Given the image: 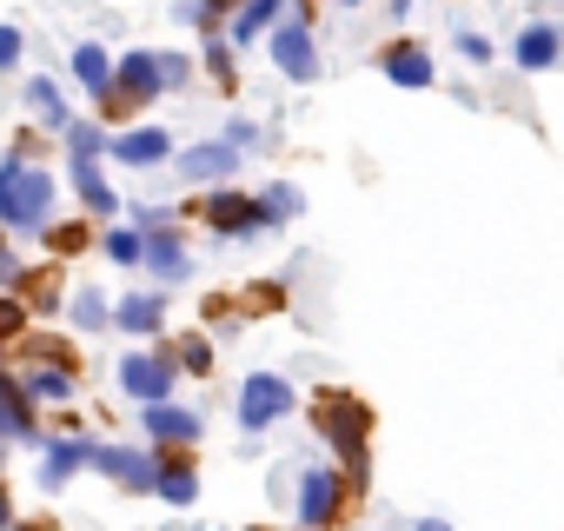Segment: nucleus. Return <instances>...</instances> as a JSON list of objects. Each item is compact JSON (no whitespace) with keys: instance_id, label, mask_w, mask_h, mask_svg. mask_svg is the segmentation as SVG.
I'll return each instance as SVG.
<instances>
[{"instance_id":"nucleus-1","label":"nucleus","mask_w":564,"mask_h":531,"mask_svg":"<svg viewBox=\"0 0 564 531\" xmlns=\"http://www.w3.org/2000/svg\"><path fill=\"white\" fill-rule=\"evenodd\" d=\"M313 425H319V438L346 458V478H352V491H366V438H372V405L366 399H352V392H319L313 399Z\"/></svg>"},{"instance_id":"nucleus-2","label":"nucleus","mask_w":564,"mask_h":531,"mask_svg":"<svg viewBox=\"0 0 564 531\" xmlns=\"http://www.w3.org/2000/svg\"><path fill=\"white\" fill-rule=\"evenodd\" d=\"M47 213H54V180L41 166H21V160L0 166V219L8 226H47Z\"/></svg>"},{"instance_id":"nucleus-3","label":"nucleus","mask_w":564,"mask_h":531,"mask_svg":"<svg viewBox=\"0 0 564 531\" xmlns=\"http://www.w3.org/2000/svg\"><path fill=\"white\" fill-rule=\"evenodd\" d=\"M346 491H352V478H339V472H300V524L333 531L346 511Z\"/></svg>"},{"instance_id":"nucleus-4","label":"nucleus","mask_w":564,"mask_h":531,"mask_svg":"<svg viewBox=\"0 0 564 531\" xmlns=\"http://www.w3.org/2000/svg\"><path fill=\"white\" fill-rule=\"evenodd\" d=\"M293 412V386L279 379V372H252L246 379V392H239V425L246 432H265V425H279Z\"/></svg>"},{"instance_id":"nucleus-5","label":"nucleus","mask_w":564,"mask_h":531,"mask_svg":"<svg viewBox=\"0 0 564 531\" xmlns=\"http://www.w3.org/2000/svg\"><path fill=\"white\" fill-rule=\"evenodd\" d=\"M94 465L127 491H160V465L147 452H133V445H94Z\"/></svg>"},{"instance_id":"nucleus-6","label":"nucleus","mask_w":564,"mask_h":531,"mask_svg":"<svg viewBox=\"0 0 564 531\" xmlns=\"http://www.w3.org/2000/svg\"><path fill=\"white\" fill-rule=\"evenodd\" d=\"M160 87H166L160 54H127V61H120V74H113V100H127V107H147Z\"/></svg>"},{"instance_id":"nucleus-7","label":"nucleus","mask_w":564,"mask_h":531,"mask_svg":"<svg viewBox=\"0 0 564 531\" xmlns=\"http://www.w3.org/2000/svg\"><path fill=\"white\" fill-rule=\"evenodd\" d=\"M173 379H180V372H173V359H140V353H133V359L120 366V386H127L140 405H166Z\"/></svg>"},{"instance_id":"nucleus-8","label":"nucleus","mask_w":564,"mask_h":531,"mask_svg":"<svg viewBox=\"0 0 564 531\" xmlns=\"http://www.w3.org/2000/svg\"><path fill=\"white\" fill-rule=\"evenodd\" d=\"M272 61H279V74H286V80H313V74H319V61H313V34H306L300 21L272 34Z\"/></svg>"},{"instance_id":"nucleus-9","label":"nucleus","mask_w":564,"mask_h":531,"mask_svg":"<svg viewBox=\"0 0 564 531\" xmlns=\"http://www.w3.org/2000/svg\"><path fill=\"white\" fill-rule=\"evenodd\" d=\"M379 67H386V80H392V87H432V80H438L432 54H425V47H412V41L386 47V54H379Z\"/></svg>"},{"instance_id":"nucleus-10","label":"nucleus","mask_w":564,"mask_h":531,"mask_svg":"<svg viewBox=\"0 0 564 531\" xmlns=\"http://www.w3.org/2000/svg\"><path fill=\"white\" fill-rule=\"evenodd\" d=\"M206 226L213 232H252V226H265V206L246 199V193H213L206 199Z\"/></svg>"},{"instance_id":"nucleus-11","label":"nucleus","mask_w":564,"mask_h":531,"mask_svg":"<svg viewBox=\"0 0 564 531\" xmlns=\"http://www.w3.org/2000/svg\"><path fill=\"white\" fill-rule=\"evenodd\" d=\"M511 54H518V67H524V74H538V67H557V54H564V34H557V28H524Z\"/></svg>"},{"instance_id":"nucleus-12","label":"nucleus","mask_w":564,"mask_h":531,"mask_svg":"<svg viewBox=\"0 0 564 531\" xmlns=\"http://www.w3.org/2000/svg\"><path fill=\"white\" fill-rule=\"evenodd\" d=\"M180 166H186V180H226L239 166V147L232 140H213V147H193Z\"/></svg>"},{"instance_id":"nucleus-13","label":"nucleus","mask_w":564,"mask_h":531,"mask_svg":"<svg viewBox=\"0 0 564 531\" xmlns=\"http://www.w3.org/2000/svg\"><path fill=\"white\" fill-rule=\"evenodd\" d=\"M147 432H153L160 445H193V438H199V419L180 412V405H147Z\"/></svg>"},{"instance_id":"nucleus-14","label":"nucleus","mask_w":564,"mask_h":531,"mask_svg":"<svg viewBox=\"0 0 564 531\" xmlns=\"http://www.w3.org/2000/svg\"><path fill=\"white\" fill-rule=\"evenodd\" d=\"M166 153H173V140H166L160 127H140V133L113 140V160H127V166H153V160H166Z\"/></svg>"},{"instance_id":"nucleus-15","label":"nucleus","mask_w":564,"mask_h":531,"mask_svg":"<svg viewBox=\"0 0 564 531\" xmlns=\"http://www.w3.org/2000/svg\"><path fill=\"white\" fill-rule=\"evenodd\" d=\"M0 432H8V438H28L34 432V412H28V386L21 379H0Z\"/></svg>"},{"instance_id":"nucleus-16","label":"nucleus","mask_w":564,"mask_h":531,"mask_svg":"<svg viewBox=\"0 0 564 531\" xmlns=\"http://www.w3.org/2000/svg\"><path fill=\"white\" fill-rule=\"evenodd\" d=\"M147 266H153L160 280H180V273H186V252H180V239H173L166 226H153V232H147Z\"/></svg>"},{"instance_id":"nucleus-17","label":"nucleus","mask_w":564,"mask_h":531,"mask_svg":"<svg viewBox=\"0 0 564 531\" xmlns=\"http://www.w3.org/2000/svg\"><path fill=\"white\" fill-rule=\"evenodd\" d=\"M279 8H286V0H246V8L232 14V41H252V34H265V28L279 21Z\"/></svg>"},{"instance_id":"nucleus-18","label":"nucleus","mask_w":564,"mask_h":531,"mask_svg":"<svg viewBox=\"0 0 564 531\" xmlns=\"http://www.w3.org/2000/svg\"><path fill=\"white\" fill-rule=\"evenodd\" d=\"M80 465H94V445H80V438H67V445H54L47 452V485H67Z\"/></svg>"},{"instance_id":"nucleus-19","label":"nucleus","mask_w":564,"mask_h":531,"mask_svg":"<svg viewBox=\"0 0 564 531\" xmlns=\"http://www.w3.org/2000/svg\"><path fill=\"white\" fill-rule=\"evenodd\" d=\"M74 74H80L94 94H113V67H107V47H94V41H87V47L74 54Z\"/></svg>"},{"instance_id":"nucleus-20","label":"nucleus","mask_w":564,"mask_h":531,"mask_svg":"<svg viewBox=\"0 0 564 531\" xmlns=\"http://www.w3.org/2000/svg\"><path fill=\"white\" fill-rule=\"evenodd\" d=\"M74 186H80L87 213H113V193H107V180H100V166H94V160H74Z\"/></svg>"},{"instance_id":"nucleus-21","label":"nucleus","mask_w":564,"mask_h":531,"mask_svg":"<svg viewBox=\"0 0 564 531\" xmlns=\"http://www.w3.org/2000/svg\"><path fill=\"white\" fill-rule=\"evenodd\" d=\"M160 313H166V306H160L153 293H133V300H120V319H113V326H127V333H153Z\"/></svg>"},{"instance_id":"nucleus-22","label":"nucleus","mask_w":564,"mask_h":531,"mask_svg":"<svg viewBox=\"0 0 564 531\" xmlns=\"http://www.w3.org/2000/svg\"><path fill=\"white\" fill-rule=\"evenodd\" d=\"M160 491H166L173 505H193V491H199L193 465H186V458H166V465H160Z\"/></svg>"},{"instance_id":"nucleus-23","label":"nucleus","mask_w":564,"mask_h":531,"mask_svg":"<svg viewBox=\"0 0 564 531\" xmlns=\"http://www.w3.org/2000/svg\"><path fill=\"white\" fill-rule=\"evenodd\" d=\"M28 392H41V399H67L74 392V379H67V366H28Z\"/></svg>"},{"instance_id":"nucleus-24","label":"nucleus","mask_w":564,"mask_h":531,"mask_svg":"<svg viewBox=\"0 0 564 531\" xmlns=\"http://www.w3.org/2000/svg\"><path fill=\"white\" fill-rule=\"evenodd\" d=\"M28 107H34L47 127H67V107H61V94H54L47 80H34V87H28Z\"/></svg>"},{"instance_id":"nucleus-25","label":"nucleus","mask_w":564,"mask_h":531,"mask_svg":"<svg viewBox=\"0 0 564 531\" xmlns=\"http://www.w3.org/2000/svg\"><path fill=\"white\" fill-rule=\"evenodd\" d=\"M259 206H265V226H272V219H293V206H300V193H293V186H272V193H265Z\"/></svg>"},{"instance_id":"nucleus-26","label":"nucleus","mask_w":564,"mask_h":531,"mask_svg":"<svg viewBox=\"0 0 564 531\" xmlns=\"http://www.w3.org/2000/svg\"><path fill=\"white\" fill-rule=\"evenodd\" d=\"M107 252H113L120 266H127V259H147V232H113V239H107Z\"/></svg>"},{"instance_id":"nucleus-27","label":"nucleus","mask_w":564,"mask_h":531,"mask_svg":"<svg viewBox=\"0 0 564 531\" xmlns=\"http://www.w3.org/2000/svg\"><path fill=\"white\" fill-rule=\"evenodd\" d=\"M74 319H80V326H107V300H100V293H80V300H74Z\"/></svg>"},{"instance_id":"nucleus-28","label":"nucleus","mask_w":564,"mask_h":531,"mask_svg":"<svg viewBox=\"0 0 564 531\" xmlns=\"http://www.w3.org/2000/svg\"><path fill=\"white\" fill-rule=\"evenodd\" d=\"M180 366H186V372H206V366H213V346H206V339H180Z\"/></svg>"},{"instance_id":"nucleus-29","label":"nucleus","mask_w":564,"mask_h":531,"mask_svg":"<svg viewBox=\"0 0 564 531\" xmlns=\"http://www.w3.org/2000/svg\"><path fill=\"white\" fill-rule=\"evenodd\" d=\"M67 140H74V160H94L100 153V133L94 127H67Z\"/></svg>"},{"instance_id":"nucleus-30","label":"nucleus","mask_w":564,"mask_h":531,"mask_svg":"<svg viewBox=\"0 0 564 531\" xmlns=\"http://www.w3.org/2000/svg\"><path fill=\"white\" fill-rule=\"evenodd\" d=\"M458 54H465V61H478V67H485V61H491V41H478V34H458Z\"/></svg>"},{"instance_id":"nucleus-31","label":"nucleus","mask_w":564,"mask_h":531,"mask_svg":"<svg viewBox=\"0 0 564 531\" xmlns=\"http://www.w3.org/2000/svg\"><path fill=\"white\" fill-rule=\"evenodd\" d=\"M47 239H54V252H74V246H80V239H87V226H54V232H47Z\"/></svg>"},{"instance_id":"nucleus-32","label":"nucleus","mask_w":564,"mask_h":531,"mask_svg":"<svg viewBox=\"0 0 564 531\" xmlns=\"http://www.w3.org/2000/svg\"><path fill=\"white\" fill-rule=\"evenodd\" d=\"M21 319H28V313H21L14 300H0V339H8V333H21Z\"/></svg>"},{"instance_id":"nucleus-33","label":"nucleus","mask_w":564,"mask_h":531,"mask_svg":"<svg viewBox=\"0 0 564 531\" xmlns=\"http://www.w3.org/2000/svg\"><path fill=\"white\" fill-rule=\"evenodd\" d=\"M206 61H213V74H219V80H232V54H226V47H219V41H213V47H206Z\"/></svg>"},{"instance_id":"nucleus-34","label":"nucleus","mask_w":564,"mask_h":531,"mask_svg":"<svg viewBox=\"0 0 564 531\" xmlns=\"http://www.w3.org/2000/svg\"><path fill=\"white\" fill-rule=\"evenodd\" d=\"M14 54H21V34H14V28H0V67H14Z\"/></svg>"},{"instance_id":"nucleus-35","label":"nucleus","mask_w":564,"mask_h":531,"mask_svg":"<svg viewBox=\"0 0 564 531\" xmlns=\"http://www.w3.org/2000/svg\"><path fill=\"white\" fill-rule=\"evenodd\" d=\"M160 67H166V87H180V80H186V61H180V54H160Z\"/></svg>"},{"instance_id":"nucleus-36","label":"nucleus","mask_w":564,"mask_h":531,"mask_svg":"<svg viewBox=\"0 0 564 531\" xmlns=\"http://www.w3.org/2000/svg\"><path fill=\"white\" fill-rule=\"evenodd\" d=\"M0 273H8V280H14V273H21V266H14V259H8V246H0Z\"/></svg>"},{"instance_id":"nucleus-37","label":"nucleus","mask_w":564,"mask_h":531,"mask_svg":"<svg viewBox=\"0 0 564 531\" xmlns=\"http://www.w3.org/2000/svg\"><path fill=\"white\" fill-rule=\"evenodd\" d=\"M412 531H452V524H445V518H425V524H412Z\"/></svg>"},{"instance_id":"nucleus-38","label":"nucleus","mask_w":564,"mask_h":531,"mask_svg":"<svg viewBox=\"0 0 564 531\" xmlns=\"http://www.w3.org/2000/svg\"><path fill=\"white\" fill-rule=\"evenodd\" d=\"M0 524H8V491H0Z\"/></svg>"},{"instance_id":"nucleus-39","label":"nucleus","mask_w":564,"mask_h":531,"mask_svg":"<svg viewBox=\"0 0 564 531\" xmlns=\"http://www.w3.org/2000/svg\"><path fill=\"white\" fill-rule=\"evenodd\" d=\"M28 531H54V524H28Z\"/></svg>"},{"instance_id":"nucleus-40","label":"nucleus","mask_w":564,"mask_h":531,"mask_svg":"<svg viewBox=\"0 0 564 531\" xmlns=\"http://www.w3.org/2000/svg\"><path fill=\"white\" fill-rule=\"evenodd\" d=\"M339 8H352V0H339Z\"/></svg>"}]
</instances>
